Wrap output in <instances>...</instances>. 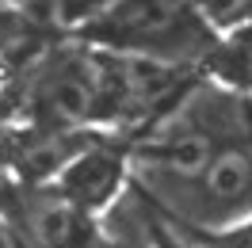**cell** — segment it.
<instances>
[{
	"label": "cell",
	"instance_id": "cell-1",
	"mask_svg": "<svg viewBox=\"0 0 252 248\" xmlns=\"http://www.w3.org/2000/svg\"><path fill=\"white\" fill-rule=\"evenodd\" d=\"M0 123L50 130H107V54L69 38L31 54L8 84Z\"/></svg>",
	"mask_w": 252,
	"mask_h": 248
},
{
	"label": "cell",
	"instance_id": "cell-2",
	"mask_svg": "<svg viewBox=\"0 0 252 248\" xmlns=\"http://www.w3.org/2000/svg\"><path fill=\"white\" fill-rule=\"evenodd\" d=\"M73 38L99 54L188 73H203L221 42V34L199 16L191 0H115L92 23L73 31Z\"/></svg>",
	"mask_w": 252,
	"mask_h": 248
},
{
	"label": "cell",
	"instance_id": "cell-3",
	"mask_svg": "<svg viewBox=\"0 0 252 248\" xmlns=\"http://www.w3.org/2000/svg\"><path fill=\"white\" fill-rule=\"evenodd\" d=\"M134 187L195 237L245 221L252 214V134L221 145L191 180H134Z\"/></svg>",
	"mask_w": 252,
	"mask_h": 248
},
{
	"label": "cell",
	"instance_id": "cell-4",
	"mask_svg": "<svg viewBox=\"0 0 252 248\" xmlns=\"http://www.w3.org/2000/svg\"><path fill=\"white\" fill-rule=\"evenodd\" d=\"M0 217L16 248H95L99 221L65 199L54 184L31 187L0 176Z\"/></svg>",
	"mask_w": 252,
	"mask_h": 248
},
{
	"label": "cell",
	"instance_id": "cell-5",
	"mask_svg": "<svg viewBox=\"0 0 252 248\" xmlns=\"http://www.w3.org/2000/svg\"><path fill=\"white\" fill-rule=\"evenodd\" d=\"M95 138V130H50L34 123H0V176L46 187Z\"/></svg>",
	"mask_w": 252,
	"mask_h": 248
},
{
	"label": "cell",
	"instance_id": "cell-6",
	"mask_svg": "<svg viewBox=\"0 0 252 248\" xmlns=\"http://www.w3.org/2000/svg\"><path fill=\"white\" fill-rule=\"evenodd\" d=\"M126 184H130V149H126V141L119 134H95L69 160V168L58 176L54 187L73 206H80L84 214L99 217L126 195Z\"/></svg>",
	"mask_w": 252,
	"mask_h": 248
},
{
	"label": "cell",
	"instance_id": "cell-7",
	"mask_svg": "<svg viewBox=\"0 0 252 248\" xmlns=\"http://www.w3.org/2000/svg\"><path fill=\"white\" fill-rule=\"evenodd\" d=\"M203 73L218 80L225 92H252V23L241 31L221 34V42L214 46Z\"/></svg>",
	"mask_w": 252,
	"mask_h": 248
},
{
	"label": "cell",
	"instance_id": "cell-8",
	"mask_svg": "<svg viewBox=\"0 0 252 248\" xmlns=\"http://www.w3.org/2000/svg\"><path fill=\"white\" fill-rule=\"evenodd\" d=\"M191 4L218 34L241 31L252 23V0H191Z\"/></svg>",
	"mask_w": 252,
	"mask_h": 248
},
{
	"label": "cell",
	"instance_id": "cell-9",
	"mask_svg": "<svg viewBox=\"0 0 252 248\" xmlns=\"http://www.w3.org/2000/svg\"><path fill=\"white\" fill-rule=\"evenodd\" d=\"M115 0H50V23L62 31H80L84 23H92L99 12H107Z\"/></svg>",
	"mask_w": 252,
	"mask_h": 248
},
{
	"label": "cell",
	"instance_id": "cell-10",
	"mask_svg": "<svg viewBox=\"0 0 252 248\" xmlns=\"http://www.w3.org/2000/svg\"><path fill=\"white\" fill-rule=\"evenodd\" d=\"M199 245L203 248H252V214L218 233H199Z\"/></svg>",
	"mask_w": 252,
	"mask_h": 248
},
{
	"label": "cell",
	"instance_id": "cell-11",
	"mask_svg": "<svg viewBox=\"0 0 252 248\" xmlns=\"http://www.w3.org/2000/svg\"><path fill=\"white\" fill-rule=\"evenodd\" d=\"M27 27H42V23H34V19L19 16L16 8H8L4 0H0V31H27Z\"/></svg>",
	"mask_w": 252,
	"mask_h": 248
},
{
	"label": "cell",
	"instance_id": "cell-12",
	"mask_svg": "<svg viewBox=\"0 0 252 248\" xmlns=\"http://www.w3.org/2000/svg\"><path fill=\"white\" fill-rule=\"evenodd\" d=\"M0 248H16V241H12V229H8V221L0 217Z\"/></svg>",
	"mask_w": 252,
	"mask_h": 248
},
{
	"label": "cell",
	"instance_id": "cell-13",
	"mask_svg": "<svg viewBox=\"0 0 252 248\" xmlns=\"http://www.w3.org/2000/svg\"><path fill=\"white\" fill-rule=\"evenodd\" d=\"M168 248H176V245H168Z\"/></svg>",
	"mask_w": 252,
	"mask_h": 248
}]
</instances>
